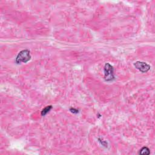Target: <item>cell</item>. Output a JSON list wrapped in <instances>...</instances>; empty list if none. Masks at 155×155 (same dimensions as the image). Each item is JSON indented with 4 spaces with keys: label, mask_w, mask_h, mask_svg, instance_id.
Here are the masks:
<instances>
[{
    "label": "cell",
    "mask_w": 155,
    "mask_h": 155,
    "mask_svg": "<svg viewBox=\"0 0 155 155\" xmlns=\"http://www.w3.org/2000/svg\"><path fill=\"white\" fill-rule=\"evenodd\" d=\"M150 149L147 147H142L139 150V154H143V155H148V154H150Z\"/></svg>",
    "instance_id": "4"
},
{
    "label": "cell",
    "mask_w": 155,
    "mask_h": 155,
    "mask_svg": "<svg viewBox=\"0 0 155 155\" xmlns=\"http://www.w3.org/2000/svg\"><path fill=\"white\" fill-rule=\"evenodd\" d=\"M70 111H71L72 113H75V114L79 113V110H77V109H75V108H73V107H72V108L70 109Z\"/></svg>",
    "instance_id": "6"
},
{
    "label": "cell",
    "mask_w": 155,
    "mask_h": 155,
    "mask_svg": "<svg viewBox=\"0 0 155 155\" xmlns=\"http://www.w3.org/2000/svg\"><path fill=\"white\" fill-rule=\"evenodd\" d=\"M52 109V105H48V106H47L46 107H45L44 109L42 111H41V115L44 116L45 115H46L49 111L51 110V109Z\"/></svg>",
    "instance_id": "5"
},
{
    "label": "cell",
    "mask_w": 155,
    "mask_h": 155,
    "mask_svg": "<svg viewBox=\"0 0 155 155\" xmlns=\"http://www.w3.org/2000/svg\"><path fill=\"white\" fill-rule=\"evenodd\" d=\"M134 66L136 69L139 70L142 73L147 72L150 69V66L144 62L136 61L134 63Z\"/></svg>",
    "instance_id": "3"
},
{
    "label": "cell",
    "mask_w": 155,
    "mask_h": 155,
    "mask_svg": "<svg viewBox=\"0 0 155 155\" xmlns=\"http://www.w3.org/2000/svg\"><path fill=\"white\" fill-rule=\"evenodd\" d=\"M104 79L107 82L113 81L115 79L113 67L109 63H106L104 68Z\"/></svg>",
    "instance_id": "2"
},
{
    "label": "cell",
    "mask_w": 155,
    "mask_h": 155,
    "mask_svg": "<svg viewBox=\"0 0 155 155\" xmlns=\"http://www.w3.org/2000/svg\"><path fill=\"white\" fill-rule=\"evenodd\" d=\"M31 59L30 52L27 49H25L19 52L15 59L17 64H21V63H26Z\"/></svg>",
    "instance_id": "1"
}]
</instances>
